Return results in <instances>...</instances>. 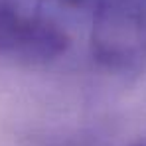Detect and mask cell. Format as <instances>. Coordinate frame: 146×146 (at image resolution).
Returning a JSON list of instances; mask_svg holds the SVG:
<instances>
[{
  "instance_id": "1",
  "label": "cell",
  "mask_w": 146,
  "mask_h": 146,
  "mask_svg": "<svg viewBox=\"0 0 146 146\" xmlns=\"http://www.w3.org/2000/svg\"><path fill=\"white\" fill-rule=\"evenodd\" d=\"M91 51L107 71L128 75L146 67V0H97Z\"/></svg>"
},
{
  "instance_id": "4",
  "label": "cell",
  "mask_w": 146,
  "mask_h": 146,
  "mask_svg": "<svg viewBox=\"0 0 146 146\" xmlns=\"http://www.w3.org/2000/svg\"><path fill=\"white\" fill-rule=\"evenodd\" d=\"M132 146H146V138H142V140H138V142H134Z\"/></svg>"
},
{
  "instance_id": "2",
  "label": "cell",
  "mask_w": 146,
  "mask_h": 146,
  "mask_svg": "<svg viewBox=\"0 0 146 146\" xmlns=\"http://www.w3.org/2000/svg\"><path fill=\"white\" fill-rule=\"evenodd\" d=\"M67 32L24 0H0V59L46 65L69 49Z\"/></svg>"
},
{
  "instance_id": "3",
  "label": "cell",
  "mask_w": 146,
  "mask_h": 146,
  "mask_svg": "<svg viewBox=\"0 0 146 146\" xmlns=\"http://www.w3.org/2000/svg\"><path fill=\"white\" fill-rule=\"evenodd\" d=\"M57 2H61V4H67V6H79V4H83L85 0H57Z\"/></svg>"
}]
</instances>
